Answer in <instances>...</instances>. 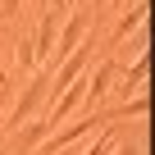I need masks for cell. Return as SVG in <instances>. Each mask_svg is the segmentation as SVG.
<instances>
[{
    "mask_svg": "<svg viewBox=\"0 0 155 155\" xmlns=\"http://www.w3.org/2000/svg\"><path fill=\"white\" fill-rule=\"evenodd\" d=\"M46 91H50V73H46V68H37V73L28 78V87L18 91V101H14V110H5V128H18V123H28V119H37V110H41V101H46Z\"/></svg>",
    "mask_w": 155,
    "mask_h": 155,
    "instance_id": "cell-1",
    "label": "cell"
},
{
    "mask_svg": "<svg viewBox=\"0 0 155 155\" xmlns=\"http://www.w3.org/2000/svg\"><path fill=\"white\" fill-rule=\"evenodd\" d=\"M87 37H91V9L73 5V9H68V18H64V32L55 37V55H59V59H68V55L82 46Z\"/></svg>",
    "mask_w": 155,
    "mask_h": 155,
    "instance_id": "cell-2",
    "label": "cell"
},
{
    "mask_svg": "<svg viewBox=\"0 0 155 155\" xmlns=\"http://www.w3.org/2000/svg\"><path fill=\"white\" fill-rule=\"evenodd\" d=\"M105 119L101 114H91V119H82V123H73V128H59V132H50L46 141H41V155H55V150H64V146H73L78 137H87L91 128H101Z\"/></svg>",
    "mask_w": 155,
    "mask_h": 155,
    "instance_id": "cell-3",
    "label": "cell"
},
{
    "mask_svg": "<svg viewBox=\"0 0 155 155\" xmlns=\"http://www.w3.org/2000/svg\"><path fill=\"white\" fill-rule=\"evenodd\" d=\"M114 87V59H101L91 73H87V105H101Z\"/></svg>",
    "mask_w": 155,
    "mask_h": 155,
    "instance_id": "cell-4",
    "label": "cell"
},
{
    "mask_svg": "<svg viewBox=\"0 0 155 155\" xmlns=\"http://www.w3.org/2000/svg\"><path fill=\"white\" fill-rule=\"evenodd\" d=\"M55 37H59V14H41L37 32H32V50H37V64L46 55H55Z\"/></svg>",
    "mask_w": 155,
    "mask_h": 155,
    "instance_id": "cell-5",
    "label": "cell"
},
{
    "mask_svg": "<svg viewBox=\"0 0 155 155\" xmlns=\"http://www.w3.org/2000/svg\"><path fill=\"white\" fill-rule=\"evenodd\" d=\"M50 132H55V123H50L46 114H37V119H28V128H18V137H14V146H18V150L28 155V150H37V146H41V141H46Z\"/></svg>",
    "mask_w": 155,
    "mask_h": 155,
    "instance_id": "cell-6",
    "label": "cell"
},
{
    "mask_svg": "<svg viewBox=\"0 0 155 155\" xmlns=\"http://www.w3.org/2000/svg\"><path fill=\"white\" fill-rule=\"evenodd\" d=\"M146 18H150V9H146V0H137V5H128V14L114 23V32H110V46H119L123 37H132L137 28H146Z\"/></svg>",
    "mask_w": 155,
    "mask_h": 155,
    "instance_id": "cell-7",
    "label": "cell"
},
{
    "mask_svg": "<svg viewBox=\"0 0 155 155\" xmlns=\"http://www.w3.org/2000/svg\"><path fill=\"white\" fill-rule=\"evenodd\" d=\"M14 64L23 68V73H37L41 64H37V50H32V32H23L18 37V50H14Z\"/></svg>",
    "mask_w": 155,
    "mask_h": 155,
    "instance_id": "cell-8",
    "label": "cell"
},
{
    "mask_svg": "<svg viewBox=\"0 0 155 155\" xmlns=\"http://www.w3.org/2000/svg\"><path fill=\"white\" fill-rule=\"evenodd\" d=\"M114 146H119V132L110 128V132H101V141L87 146V155H114Z\"/></svg>",
    "mask_w": 155,
    "mask_h": 155,
    "instance_id": "cell-9",
    "label": "cell"
},
{
    "mask_svg": "<svg viewBox=\"0 0 155 155\" xmlns=\"http://www.w3.org/2000/svg\"><path fill=\"white\" fill-rule=\"evenodd\" d=\"M114 114H146V91H141V96H132V101H123Z\"/></svg>",
    "mask_w": 155,
    "mask_h": 155,
    "instance_id": "cell-10",
    "label": "cell"
},
{
    "mask_svg": "<svg viewBox=\"0 0 155 155\" xmlns=\"http://www.w3.org/2000/svg\"><path fill=\"white\" fill-rule=\"evenodd\" d=\"M0 9H5V14H9V18H14V14H18V9H23V0H0Z\"/></svg>",
    "mask_w": 155,
    "mask_h": 155,
    "instance_id": "cell-11",
    "label": "cell"
},
{
    "mask_svg": "<svg viewBox=\"0 0 155 155\" xmlns=\"http://www.w3.org/2000/svg\"><path fill=\"white\" fill-rule=\"evenodd\" d=\"M114 155H141V150H137L132 141H119V146H114Z\"/></svg>",
    "mask_w": 155,
    "mask_h": 155,
    "instance_id": "cell-12",
    "label": "cell"
},
{
    "mask_svg": "<svg viewBox=\"0 0 155 155\" xmlns=\"http://www.w3.org/2000/svg\"><path fill=\"white\" fill-rule=\"evenodd\" d=\"M5 87H9V78H5V68H0V91H5Z\"/></svg>",
    "mask_w": 155,
    "mask_h": 155,
    "instance_id": "cell-13",
    "label": "cell"
},
{
    "mask_svg": "<svg viewBox=\"0 0 155 155\" xmlns=\"http://www.w3.org/2000/svg\"><path fill=\"white\" fill-rule=\"evenodd\" d=\"M0 128H5V101H0Z\"/></svg>",
    "mask_w": 155,
    "mask_h": 155,
    "instance_id": "cell-14",
    "label": "cell"
},
{
    "mask_svg": "<svg viewBox=\"0 0 155 155\" xmlns=\"http://www.w3.org/2000/svg\"><path fill=\"white\" fill-rule=\"evenodd\" d=\"M132 5H137V0H132Z\"/></svg>",
    "mask_w": 155,
    "mask_h": 155,
    "instance_id": "cell-15",
    "label": "cell"
}]
</instances>
